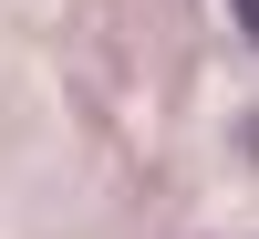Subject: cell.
Instances as JSON below:
<instances>
[{
  "instance_id": "cell-1",
  "label": "cell",
  "mask_w": 259,
  "mask_h": 239,
  "mask_svg": "<svg viewBox=\"0 0 259 239\" xmlns=\"http://www.w3.org/2000/svg\"><path fill=\"white\" fill-rule=\"evenodd\" d=\"M228 11H239V31H249V42H259V0H228Z\"/></svg>"
}]
</instances>
